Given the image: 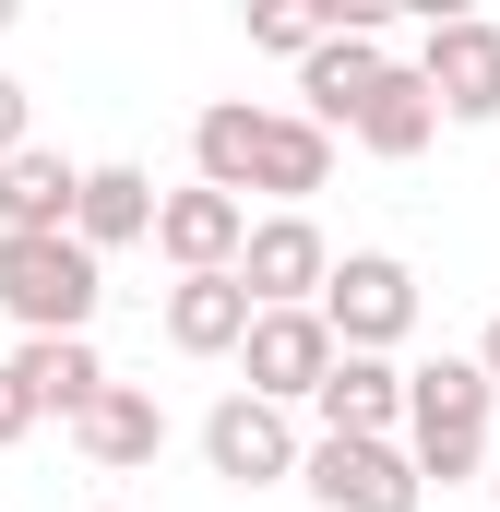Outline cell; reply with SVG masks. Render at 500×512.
Instances as JSON below:
<instances>
[{
    "label": "cell",
    "mask_w": 500,
    "mask_h": 512,
    "mask_svg": "<svg viewBox=\"0 0 500 512\" xmlns=\"http://www.w3.org/2000/svg\"><path fill=\"white\" fill-rule=\"evenodd\" d=\"M96 298H108V274L84 239H0V310L24 334H84Z\"/></svg>",
    "instance_id": "3957f363"
},
{
    "label": "cell",
    "mask_w": 500,
    "mask_h": 512,
    "mask_svg": "<svg viewBox=\"0 0 500 512\" xmlns=\"http://www.w3.org/2000/svg\"><path fill=\"white\" fill-rule=\"evenodd\" d=\"M191 167H203V191H227V203H250V191H274L286 215L334 179V131L310 120V108H250V96H215L203 120H191Z\"/></svg>",
    "instance_id": "6da1fadb"
},
{
    "label": "cell",
    "mask_w": 500,
    "mask_h": 512,
    "mask_svg": "<svg viewBox=\"0 0 500 512\" xmlns=\"http://www.w3.org/2000/svg\"><path fill=\"white\" fill-rule=\"evenodd\" d=\"M36 417H48V405H36V382H24V370H12V358H0V453H12V441H24V429H36Z\"/></svg>",
    "instance_id": "ffe728a7"
},
{
    "label": "cell",
    "mask_w": 500,
    "mask_h": 512,
    "mask_svg": "<svg viewBox=\"0 0 500 512\" xmlns=\"http://www.w3.org/2000/svg\"><path fill=\"white\" fill-rule=\"evenodd\" d=\"M322 322H334L346 358H393V346L417 334V274H405L393 251H346L334 286H322Z\"/></svg>",
    "instance_id": "277c9868"
},
{
    "label": "cell",
    "mask_w": 500,
    "mask_h": 512,
    "mask_svg": "<svg viewBox=\"0 0 500 512\" xmlns=\"http://www.w3.org/2000/svg\"><path fill=\"white\" fill-rule=\"evenodd\" d=\"M0 24H12V0H0Z\"/></svg>",
    "instance_id": "cb8c5ba5"
},
{
    "label": "cell",
    "mask_w": 500,
    "mask_h": 512,
    "mask_svg": "<svg viewBox=\"0 0 500 512\" xmlns=\"http://www.w3.org/2000/svg\"><path fill=\"white\" fill-rule=\"evenodd\" d=\"M489 501H500V465H489Z\"/></svg>",
    "instance_id": "603a6c76"
},
{
    "label": "cell",
    "mask_w": 500,
    "mask_h": 512,
    "mask_svg": "<svg viewBox=\"0 0 500 512\" xmlns=\"http://www.w3.org/2000/svg\"><path fill=\"white\" fill-rule=\"evenodd\" d=\"M239 286L262 310H322V286H334V239L310 227V215H262L239 251Z\"/></svg>",
    "instance_id": "9c48e42d"
},
{
    "label": "cell",
    "mask_w": 500,
    "mask_h": 512,
    "mask_svg": "<svg viewBox=\"0 0 500 512\" xmlns=\"http://www.w3.org/2000/svg\"><path fill=\"white\" fill-rule=\"evenodd\" d=\"M310 417H322V441H405V370L393 358H334Z\"/></svg>",
    "instance_id": "4fadbf2b"
},
{
    "label": "cell",
    "mask_w": 500,
    "mask_h": 512,
    "mask_svg": "<svg viewBox=\"0 0 500 512\" xmlns=\"http://www.w3.org/2000/svg\"><path fill=\"white\" fill-rule=\"evenodd\" d=\"M298 489H310L322 512H417L429 501V477H417L405 441H310Z\"/></svg>",
    "instance_id": "5b68a950"
},
{
    "label": "cell",
    "mask_w": 500,
    "mask_h": 512,
    "mask_svg": "<svg viewBox=\"0 0 500 512\" xmlns=\"http://www.w3.org/2000/svg\"><path fill=\"white\" fill-rule=\"evenodd\" d=\"M72 215H84V167L48 155V143H24L0 167V239H72Z\"/></svg>",
    "instance_id": "7c38bea8"
},
{
    "label": "cell",
    "mask_w": 500,
    "mask_h": 512,
    "mask_svg": "<svg viewBox=\"0 0 500 512\" xmlns=\"http://www.w3.org/2000/svg\"><path fill=\"white\" fill-rule=\"evenodd\" d=\"M477 370H489V382H500V310H489V334H477Z\"/></svg>",
    "instance_id": "7402d4cb"
},
{
    "label": "cell",
    "mask_w": 500,
    "mask_h": 512,
    "mask_svg": "<svg viewBox=\"0 0 500 512\" xmlns=\"http://www.w3.org/2000/svg\"><path fill=\"white\" fill-rule=\"evenodd\" d=\"M489 405L500 382L477 370V358H429V370H405V453H417V477H489Z\"/></svg>",
    "instance_id": "7a4b0ae2"
},
{
    "label": "cell",
    "mask_w": 500,
    "mask_h": 512,
    "mask_svg": "<svg viewBox=\"0 0 500 512\" xmlns=\"http://www.w3.org/2000/svg\"><path fill=\"white\" fill-rule=\"evenodd\" d=\"M155 251L179 262V274H239L250 251V203H227V191H167V215H155Z\"/></svg>",
    "instance_id": "8fae6325"
},
{
    "label": "cell",
    "mask_w": 500,
    "mask_h": 512,
    "mask_svg": "<svg viewBox=\"0 0 500 512\" xmlns=\"http://www.w3.org/2000/svg\"><path fill=\"white\" fill-rule=\"evenodd\" d=\"M429 131H441V96L417 84V60H393L370 84V108H358V143H370L381 167H405V155H429Z\"/></svg>",
    "instance_id": "ac0fdd59"
},
{
    "label": "cell",
    "mask_w": 500,
    "mask_h": 512,
    "mask_svg": "<svg viewBox=\"0 0 500 512\" xmlns=\"http://www.w3.org/2000/svg\"><path fill=\"white\" fill-rule=\"evenodd\" d=\"M250 322H262V298H250L239 274H179L167 286V346L179 358H239Z\"/></svg>",
    "instance_id": "5bb4252c"
},
{
    "label": "cell",
    "mask_w": 500,
    "mask_h": 512,
    "mask_svg": "<svg viewBox=\"0 0 500 512\" xmlns=\"http://www.w3.org/2000/svg\"><path fill=\"white\" fill-rule=\"evenodd\" d=\"M72 453H84L96 477H131V465H155V453H167V405H155L143 382H108V405L72 429Z\"/></svg>",
    "instance_id": "2e32d148"
},
{
    "label": "cell",
    "mask_w": 500,
    "mask_h": 512,
    "mask_svg": "<svg viewBox=\"0 0 500 512\" xmlns=\"http://www.w3.org/2000/svg\"><path fill=\"white\" fill-rule=\"evenodd\" d=\"M155 215H167V191H155L131 155H108V167H84V215H72V239L108 262V251H131V239H155Z\"/></svg>",
    "instance_id": "9a60e30c"
},
{
    "label": "cell",
    "mask_w": 500,
    "mask_h": 512,
    "mask_svg": "<svg viewBox=\"0 0 500 512\" xmlns=\"http://www.w3.org/2000/svg\"><path fill=\"white\" fill-rule=\"evenodd\" d=\"M417 84L441 96V120H500V24H477V12H429V36H417Z\"/></svg>",
    "instance_id": "52a82bcc"
},
{
    "label": "cell",
    "mask_w": 500,
    "mask_h": 512,
    "mask_svg": "<svg viewBox=\"0 0 500 512\" xmlns=\"http://www.w3.org/2000/svg\"><path fill=\"white\" fill-rule=\"evenodd\" d=\"M24 143H36V131H24V84H12V72H0V167H12V155H24Z\"/></svg>",
    "instance_id": "44dd1931"
},
{
    "label": "cell",
    "mask_w": 500,
    "mask_h": 512,
    "mask_svg": "<svg viewBox=\"0 0 500 512\" xmlns=\"http://www.w3.org/2000/svg\"><path fill=\"white\" fill-rule=\"evenodd\" d=\"M393 72V48H381V24H334L310 60H298V96H310V120L322 131H358V108H370V84Z\"/></svg>",
    "instance_id": "30bf717a"
},
{
    "label": "cell",
    "mask_w": 500,
    "mask_h": 512,
    "mask_svg": "<svg viewBox=\"0 0 500 512\" xmlns=\"http://www.w3.org/2000/svg\"><path fill=\"white\" fill-rule=\"evenodd\" d=\"M334 358H346V346H334V322H322V310H262V322H250V346H239V370H250L262 405H310V393L334 382Z\"/></svg>",
    "instance_id": "ba28073f"
},
{
    "label": "cell",
    "mask_w": 500,
    "mask_h": 512,
    "mask_svg": "<svg viewBox=\"0 0 500 512\" xmlns=\"http://www.w3.org/2000/svg\"><path fill=\"white\" fill-rule=\"evenodd\" d=\"M322 36H334V12H298V0H262V12H250V48H286V60H310Z\"/></svg>",
    "instance_id": "d6986e66"
},
{
    "label": "cell",
    "mask_w": 500,
    "mask_h": 512,
    "mask_svg": "<svg viewBox=\"0 0 500 512\" xmlns=\"http://www.w3.org/2000/svg\"><path fill=\"white\" fill-rule=\"evenodd\" d=\"M203 465H215L227 489H286V477L310 465V441H298V417H286V405H262V393H227V405L203 417Z\"/></svg>",
    "instance_id": "8992f818"
},
{
    "label": "cell",
    "mask_w": 500,
    "mask_h": 512,
    "mask_svg": "<svg viewBox=\"0 0 500 512\" xmlns=\"http://www.w3.org/2000/svg\"><path fill=\"white\" fill-rule=\"evenodd\" d=\"M12 370L36 382V405H48V417H72V429L108 405V358H96L84 334H24V346H12Z\"/></svg>",
    "instance_id": "e0dca14e"
}]
</instances>
